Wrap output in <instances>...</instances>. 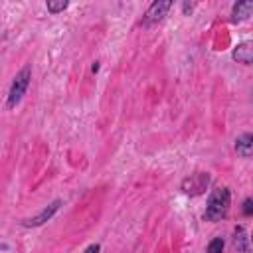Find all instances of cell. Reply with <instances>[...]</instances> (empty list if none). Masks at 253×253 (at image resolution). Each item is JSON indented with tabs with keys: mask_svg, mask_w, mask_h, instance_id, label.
<instances>
[{
	"mask_svg": "<svg viewBox=\"0 0 253 253\" xmlns=\"http://www.w3.org/2000/svg\"><path fill=\"white\" fill-rule=\"evenodd\" d=\"M85 253H99V245H97V243H93V245H89V247L85 249Z\"/></svg>",
	"mask_w": 253,
	"mask_h": 253,
	"instance_id": "12",
	"label": "cell"
},
{
	"mask_svg": "<svg viewBox=\"0 0 253 253\" xmlns=\"http://www.w3.org/2000/svg\"><path fill=\"white\" fill-rule=\"evenodd\" d=\"M253 213V200H245L243 202V215H251Z\"/></svg>",
	"mask_w": 253,
	"mask_h": 253,
	"instance_id": "11",
	"label": "cell"
},
{
	"mask_svg": "<svg viewBox=\"0 0 253 253\" xmlns=\"http://www.w3.org/2000/svg\"><path fill=\"white\" fill-rule=\"evenodd\" d=\"M249 16H253V0H241L233 6L231 10V20L233 22H241L247 20Z\"/></svg>",
	"mask_w": 253,
	"mask_h": 253,
	"instance_id": "7",
	"label": "cell"
},
{
	"mask_svg": "<svg viewBox=\"0 0 253 253\" xmlns=\"http://www.w3.org/2000/svg\"><path fill=\"white\" fill-rule=\"evenodd\" d=\"M235 150L239 156L243 158H253V134L251 132H245L241 136H237L235 140Z\"/></svg>",
	"mask_w": 253,
	"mask_h": 253,
	"instance_id": "6",
	"label": "cell"
},
{
	"mask_svg": "<svg viewBox=\"0 0 253 253\" xmlns=\"http://www.w3.org/2000/svg\"><path fill=\"white\" fill-rule=\"evenodd\" d=\"M65 8H67V0H57V2L49 0V2H47V10H49L51 14H57V12H61V10H65Z\"/></svg>",
	"mask_w": 253,
	"mask_h": 253,
	"instance_id": "10",
	"label": "cell"
},
{
	"mask_svg": "<svg viewBox=\"0 0 253 253\" xmlns=\"http://www.w3.org/2000/svg\"><path fill=\"white\" fill-rule=\"evenodd\" d=\"M231 57H233L237 63H245V65L253 63V40H251V42H243V43H239V45L233 49Z\"/></svg>",
	"mask_w": 253,
	"mask_h": 253,
	"instance_id": "5",
	"label": "cell"
},
{
	"mask_svg": "<svg viewBox=\"0 0 253 253\" xmlns=\"http://www.w3.org/2000/svg\"><path fill=\"white\" fill-rule=\"evenodd\" d=\"M57 208H59V200H57V202H53L49 208H45V210H43L42 213H38L36 217L26 219V221H24V225H42L43 221H47V219H49V217H51V215L57 211Z\"/></svg>",
	"mask_w": 253,
	"mask_h": 253,
	"instance_id": "8",
	"label": "cell"
},
{
	"mask_svg": "<svg viewBox=\"0 0 253 253\" xmlns=\"http://www.w3.org/2000/svg\"><path fill=\"white\" fill-rule=\"evenodd\" d=\"M206 253H223V239H221V237H213V239L208 243Z\"/></svg>",
	"mask_w": 253,
	"mask_h": 253,
	"instance_id": "9",
	"label": "cell"
},
{
	"mask_svg": "<svg viewBox=\"0 0 253 253\" xmlns=\"http://www.w3.org/2000/svg\"><path fill=\"white\" fill-rule=\"evenodd\" d=\"M30 77H32V71L30 67H24L12 81V87H10V93H8V109L16 107L20 103V99L24 97L28 85H30Z\"/></svg>",
	"mask_w": 253,
	"mask_h": 253,
	"instance_id": "2",
	"label": "cell"
},
{
	"mask_svg": "<svg viewBox=\"0 0 253 253\" xmlns=\"http://www.w3.org/2000/svg\"><path fill=\"white\" fill-rule=\"evenodd\" d=\"M208 182H210V176L204 174V172H198V174H192L190 178H186V180L182 182V190H184L186 194L198 196V194H202V192L206 190Z\"/></svg>",
	"mask_w": 253,
	"mask_h": 253,
	"instance_id": "3",
	"label": "cell"
},
{
	"mask_svg": "<svg viewBox=\"0 0 253 253\" xmlns=\"http://www.w3.org/2000/svg\"><path fill=\"white\" fill-rule=\"evenodd\" d=\"M229 204H231L229 190L225 186H217L215 190H211V194L208 198V206H206L204 217L208 221H219V219H223L227 215V211H229Z\"/></svg>",
	"mask_w": 253,
	"mask_h": 253,
	"instance_id": "1",
	"label": "cell"
},
{
	"mask_svg": "<svg viewBox=\"0 0 253 253\" xmlns=\"http://www.w3.org/2000/svg\"><path fill=\"white\" fill-rule=\"evenodd\" d=\"M170 6H172V2H170V0H160V2H154V4H150V8H148V12H146V18H144V22H146V24H154V22H160V20L166 16V12L170 10Z\"/></svg>",
	"mask_w": 253,
	"mask_h": 253,
	"instance_id": "4",
	"label": "cell"
},
{
	"mask_svg": "<svg viewBox=\"0 0 253 253\" xmlns=\"http://www.w3.org/2000/svg\"><path fill=\"white\" fill-rule=\"evenodd\" d=\"M251 241H253V233H251Z\"/></svg>",
	"mask_w": 253,
	"mask_h": 253,
	"instance_id": "13",
	"label": "cell"
}]
</instances>
